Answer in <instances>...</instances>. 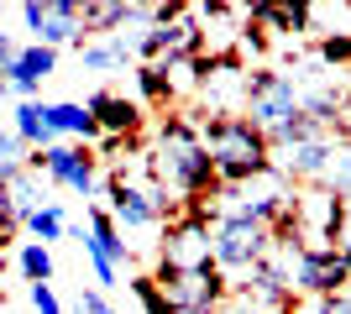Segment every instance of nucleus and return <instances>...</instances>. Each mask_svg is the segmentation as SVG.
<instances>
[{"label":"nucleus","mask_w":351,"mask_h":314,"mask_svg":"<svg viewBox=\"0 0 351 314\" xmlns=\"http://www.w3.org/2000/svg\"><path fill=\"white\" fill-rule=\"evenodd\" d=\"M241 116H247L263 136H273L283 120L299 116V90H293V79L278 74V68H252L247 90H241Z\"/></svg>","instance_id":"obj_7"},{"label":"nucleus","mask_w":351,"mask_h":314,"mask_svg":"<svg viewBox=\"0 0 351 314\" xmlns=\"http://www.w3.org/2000/svg\"><path fill=\"white\" fill-rule=\"evenodd\" d=\"M47 120H53L58 142H63V136H73L79 147L100 142V126H95V116H89V105H79V100H53V105H47Z\"/></svg>","instance_id":"obj_18"},{"label":"nucleus","mask_w":351,"mask_h":314,"mask_svg":"<svg viewBox=\"0 0 351 314\" xmlns=\"http://www.w3.org/2000/svg\"><path fill=\"white\" fill-rule=\"evenodd\" d=\"M162 299L173 314H215L220 304L231 299V278L220 267H205V272H168L158 278Z\"/></svg>","instance_id":"obj_12"},{"label":"nucleus","mask_w":351,"mask_h":314,"mask_svg":"<svg viewBox=\"0 0 351 314\" xmlns=\"http://www.w3.org/2000/svg\"><path fill=\"white\" fill-rule=\"evenodd\" d=\"M278 267L289 272L293 299H330V293H346L351 283V262L336 246H299V241H283L273 246Z\"/></svg>","instance_id":"obj_4"},{"label":"nucleus","mask_w":351,"mask_h":314,"mask_svg":"<svg viewBox=\"0 0 351 314\" xmlns=\"http://www.w3.org/2000/svg\"><path fill=\"white\" fill-rule=\"evenodd\" d=\"M293 189L289 179H278L273 168H267L263 179H252V183H241V189H220V215H241V220H252V225H263V231H273V225L283 220L293 209Z\"/></svg>","instance_id":"obj_9"},{"label":"nucleus","mask_w":351,"mask_h":314,"mask_svg":"<svg viewBox=\"0 0 351 314\" xmlns=\"http://www.w3.org/2000/svg\"><path fill=\"white\" fill-rule=\"evenodd\" d=\"M241 47H247V53H263V47H267V31L257 27V21H241Z\"/></svg>","instance_id":"obj_30"},{"label":"nucleus","mask_w":351,"mask_h":314,"mask_svg":"<svg viewBox=\"0 0 351 314\" xmlns=\"http://www.w3.org/2000/svg\"><path fill=\"white\" fill-rule=\"evenodd\" d=\"M199 142H205L210 163H215L220 189H241V183L263 179L267 168H273L267 136L257 131L241 110H231V116H205L199 120Z\"/></svg>","instance_id":"obj_2"},{"label":"nucleus","mask_w":351,"mask_h":314,"mask_svg":"<svg viewBox=\"0 0 351 314\" xmlns=\"http://www.w3.org/2000/svg\"><path fill=\"white\" fill-rule=\"evenodd\" d=\"M336 252L351 262V199H346V209H341V236H336Z\"/></svg>","instance_id":"obj_33"},{"label":"nucleus","mask_w":351,"mask_h":314,"mask_svg":"<svg viewBox=\"0 0 351 314\" xmlns=\"http://www.w3.org/2000/svg\"><path fill=\"white\" fill-rule=\"evenodd\" d=\"M126 16H132V5H121V0L84 5V42H89V37H116V31L126 27Z\"/></svg>","instance_id":"obj_20"},{"label":"nucleus","mask_w":351,"mask_h":314,"mask_svg":"<svg viewBox=\"0 0 351 314\" xmlns=\"http://www.w3.org/2000/svg\"><path fill=\"white\" fill-rule=\"evenodd\" d=\"M136 53L121 37H89V42H79V63H84L89 74H116V68H126Z\"/></svg>","instance_id":"obj_19"},{"label":"nucleus","mask_w":351,"mask_h":314,"mask_svg":"<svg viewBox=\"0 0 351 314\" xmlns=\"http://www.w3.org/2000/svg\"><path fill=\"white\" fill-rule=\"evenodd\" d=\"M21 225H27V231H32V241H43V246H47V241H63V236H69V220H63V205H58V199L37 205V209H32V215H27Z\"/></svg>","instance_id":"obj_22"},{"label":"nucleus","mask_w":351,"mask_h":314,"mask_svg":"<svg viewBox=\"0 0 351 314\" xmlns=\"http://www.w3.org/2000/svg\"><path fill=\"white\" fill-rule=\"evenodd\" d=\"M132 299L142 304V314H173V309H168V299H162V288H158V278H152V272H136V278H132Z\"/></svg>","instance_id":"obj_26"},{"label":"nucleus","mask_w":351,"mask_h":314,"mask_svg":"<svg viewBox=\"0 0 351 314\" xmlns=\"http://www.w3.org/2000/svg\"><path fill=\"white\" fill-rule=\"evenodd\" d=\"M84 105L95 116V126H100V136H136L142 131V105L116 94V90H95Z\"/></svg>","instance_id":"obj_15"},{"label":"nucleus","mask_w":351,"mask_h":314,"mask_svg":"<svg viewBox=\"0 0 351 314\" xmlns=\"http://www.w3.org/2000/svg\"><path fill=\"white\" fill-rule=\"evenodd\" d=\"M21 21H27L32 42L37 47H79L84 42V5L79 0H27L21 5Z\"/></svg>","instance_id":"obj_11"},{"label":"nucleus","mask_w":351,"mask_h":314,"mask_svg":"<svg viewBox=\"0 0 351 314\" xmlns=\"http://www.w3.org/2000/svg\"><path fill=\"white\" fill-rule=\"evenodd\" d=\"M315 314H351V293H330V299H315Z\"/></svg>","instance_id":"obj_32"},{"label":"nucleus","mask_w":351,"mask_h":314,"mask_svg":"<svg viewBox=\"0 0 351 314\" xmlns=\"http://www.w3.org/2000/svg\"><path fill=\"white\" fill-rule=\"evenodd\" d=\"M100 157L89 147H79V142H58V147L47 152H27V168H37L47 183H58V189H69V194L84 199V209L100 199Z\"/></svg>","instance_id":"obj_8"},{"label":"nucleus","mask_w":351,"mask_h":314,"mask_svg":"<svg viewBox=\"0 0 351 314\" xmlns=\"http://www.w3.org/2000/svg\"><path fill=\"white\" fill-rule=\"evenodd\" d=\"M21 163H27V147L16 142L11 126H0V179H5V173H16Z\"/></svg>","instance_id":"obj_27"},{"label":"nucleus","mask_w":351,"mask_h":314,"mask_svg":"<svg viewBox=\"0 0 351 314\" xmlns=\"http://www.w3.org/2000/svg\"><path fill=\"white\" fill-rule=\"evenodd\" d=\"M341 209L346 199H336L330 189H299L293 194V225H299V246H336L341 236Z\"/></svg>","instance_id":"obj_13"},{"label":"nucleus","mask_w":351,"mask_h":314,"mask_svg":"<svg viewBox=\"0 0 351 314\" xmlns=\"http://www.w3.org/2000/svg\"><path fill=\"white\" fill-rule=\"evenodd\" d=\"M215 267V205H184V215L162 225L158 241V272L152 278H168V272H205Z\"/></svg>","instance_id":"obj_3"},{"label":"nucleus","mask_w":351,"mask_h":314,"mask_svg":"<svg viewBox=\"0 0 351 314\" xmlns=\"http://www.w3.org/2000/svg\"><path fill=\"white\" fill-rule=\"evenodd\" d=\"M105 199H110V220H116V231L126 236V231H162V225L173 220L178 199H168V189H158V179L136 183L126 168L121 173H110V183H105Z\"/></svg>","instance_id":"obj_5"},{"label":"nucleus","mask_w":351,"mask_h":314,"mask_svg":"<svg viewBox=\"0 0 351 314\" xmlns=\"http://www.w3.org/2000/svg\"><path fill=\"white\" fill-rule=\"evenodd\" d=\"M346 293H351V283H346Z\"/></svg>","instance_id":"obj_36"},{"label":"nucleus","mask_w":351,"mask_h":314,"mask_svg":"<svg viewBox=\"0 0 351 314\" xmlns=\"http://www.w3.org/2000/svg\"><path fill=\"white\" fill-rule=\"evenodd\" d=\"M315 58L336 74V68H351V31H325L320 42H315Z\"/></svg>","instance_id":"obj_25"},{"label":"nucleus","mask_w":351,"mask_h":314,"mask_svg":"<svg viewBox=\"0 0 351 314\" xmlns=\"http://www.w3.org/2000/svg\"><path fill=\"white\" fill-rule=\"evenodd\" d=\"M27 299H32V309H37V314H63V304H58V293H53V283H27Z\"/></svg>","instance_id":"obj_28"},{"label":"nucleus","mask_w":351,"mask_h":314,"mask_svg":"<svg viewBox=\"0 0 351 314\" xmlns=\"http://www.w3.org/2000/svg\"><path fill=\"white\" fill-rule=\"evenodd\" d=\"M215 314H263V309H252V304H247V299H236V293H231V299L220 304V309H215Z\"/></svg>","instance_id":"obj_34"},{"label":"nucleus","mask_w":351,"mask_h":314,"mask_svg":"<svg viewBox=\"0 0 351 314\" xmlns=\"http://www.w3.org/2000/svg\"><path fill=\"white\" fill-rule=\"evenodd\" d=\"M0 94H11V90H5V74H0Z\"/></svg>","instance_id":"obj_35"},{"label":"nucleus","mask_w":351,"mask_h":314,"mask_svg":"<svg viewBox=\"0 0 351 314\" xmlns=\"http://www.w3.org/2000/svg\"><path fill=\"white\" fill-rule=\"evenodd\" d=\"M79 314H116V304L105 299L100 288H84V293H79Z\"/></svg>","instance_id":"obj_29"},{"label":"nucleus","mask_w":351,"mask_h":314,"mask_svg":"<svg viewBox=\"0 0 351 314\" xmlns=\"http://www.w3.org/2000/svg\"><path fill=\"white\" fill-rule=\"evenodd\" d=\"M320 189H330L336 199H351V142H336V152H330V168H325V183Z\"/></svg>","instance_id":"obj_24"},{"label":"nucleus","mask_w":351,"mask_h":314,"mask_svg":"<svg viewBox=\"0 0 351 314\" xmlns=\"http://www.w3.org/2000/svg\"><path fill=\"white\" fill-rule=\"evenodd\" d=\"M136 90H142L147 105H173V79H168V63H136Z\"/></svg>","instance_id":"obj_21"},{"label":"nucleus","mask_w":351,"mask_h":314,"mask_svg":"<svg viewBox=\"0 0 351 314\" xmlns=\"http://www.w3.org/2000/svg\"><path fill=\"white\" fill-rule=\"evenodd\" d=\"M73 241L84 246L100 293L121 283V267H132V257H136L132 241L116 231V220H110V209H105V205H89V209H84V225H73Z\"/></svg>","instance_id":"obj_6"},{"label":"nucleus","mask_w":351,"mask_h":314,"mask_svg":"<svg viewBox=\"0 0 351 314\" xmlns=\"http://www.w3.org/2000/svg\"><path fill=\"white\" fill-rule=\"evenodd\" d=\"M21 47H27V42H16L11 31H0V74H5V68H11V63L21 58Z\"/></svg>","instance_id":"obj_31"},{"label":"nucleus","mask_w":351,"mask_h":314,"mask_svg":"<svg viewBox=\"0 0 351 314\" xmlns=\"http://www.w3.org/2000/svg\"><path fill=\"white\" fill-rule=\"evenodd\" d=\"M267 252H273V236H267L263 225L241 220V215H220V209H215V267L220 272L247 278Z\"/></svg>","instance_id":"obj_10"},{"label":"nucleus","mask_w":351,"mask_h":314,"mask_svg":"<svg viewBox=\"0 0 351 314\" xmlns=\"http://www.w3.org/2000/svg\"><path fill=\"white\" fill-rule=\"evenodd\" d=\"M11 131H16V142L27 152L58 147V131H53V120H47V100H21L11 110Z\"/></svg>","instance_id":"obj_17"},{"label":"nucleus","mask_w":351,"mask_h":314,"mask_svg":"<svg viewBox=\"0 0 351 314\" xmlns=\"http://www.w3.org/2000/svg\"><path fill=\"white\" fill-rule=\"evenodd\" d=\"M147 157H152L147 173L158 179V189L184 194L178 205H205V199L220 194L215 163H210L205 142H199V126L189 116H162L158 120V147L147 152Z\"/></svg>","instance_id":"obj_1"},{"label":"nucleus","mask_w":351,"mask_h":314,"mask_svg":"<svg viewBox=\"0 0 351 314\" xmlns=\"http://www.w3.org/2000/svg\"><path fill=\"white\" fill-rule=\"evenodd\" d=\"M330 152H336V142H330V136H315V142H299V147H278V152H273V173H278V179H289L293 189H299V183H304V189H315V183H325Z\"/></svg>","instance_id":"obj_14"},{"label":"nucleus","mask_w":351,"mask_h":314,"mask_svg":"<svg viewBox=\"0 0 351 314\" xmlns=\"http://www.w3.org/2000/svg\"><path fill=\"white\" fill-rule=\"evenodd\" d=\"M16 267L27 283H53V252H47L43 241H27L21 252H16Z\"/></svg>","instance_id":"obj_23"},{"label":"nucleus","mask_w":351,"mask_h":314,"mask_svg":"<svg viewBox=\"0 0 351 314\" xmlns=\"http://www.w3.org/2000/svg\"><path fill=\"white\" fill-rule=\"evenodd\" d=\"M58 68V53L53 47H37V42H27L21 47V58L5 68V90L11 94H21V100H37V90H43V79Z\"/></svg>","instance_id":"obj_16"}]
</instances>
